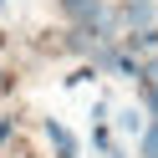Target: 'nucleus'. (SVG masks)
Here are the masks:
<instances>
[{"instance_id":"3","label":"nucleus","mask_w":158,"mask_h":158,"mask_svg":"<svg viewBox=\"0 0 158 158\" xmlns=\"http://www.w3.org/2000/svg\"><path fill=\"white\" fill-rule=\"evenodd\" d=\"M138 153H143V158H158V123H148V127H143V143H138Z\"/></svg>"},{"instance_id":"1","label":"nucleus","mask_w":158,"mask_h":158,"mask_svg":"<svg viewBox=\"0 0 158 158\" xmlns=\"http://www.w3.org/2000/svg\"><path fill=\"white\" fill-rule=\"evenodd\" d=\"M46 138H51V148H56V158H77V153H82V148H77V138L72 133H66V123H61V117H46Z\"/></svg>"},{"instance_id":"4","label":"nucleus","mask_w":158,"mask_h":158,"mask_svg":"<svg viewBox=\"0 0 158 158\" xmlns=\"http://www.w3.org/2000/svg\"><path fill=\"white\" fill-rule=\"evenodd\" d=\"M117 127H127V133H143V112H138V107H127V112L117 117Z\"/></svg>"},{"instance_id":"2","label":"nucleus","mask_w":158,"mask_h":158,"mask_svg":"<svg viewBox=\"0 0 158 158\" xmlns=\"http://www.w3.org/2000/svg\"><path fill=\"white\" fill-rule=\"evenodd\" d=\"M117 21L138 26V31H148V21H153V0H127L123 10H117Z\"/></svg>"},{"instance_id":"5","label":"nucleus","mask_w":158,"mask_h":158,"mask_svg":"<svg viewBox=\"0 0 158 158\" xmlns=\"http://www.w3.org/2000/svg\"><path fill=\"white\" fill-rule=\"evenodd\" d=\"M133 46H138V51H148V46H158V31H153V26H148V31H133Z\"/></svg>"},{"instance_id":"7","label":"nucleus","mask_w":158,"mask_h":158,"mask_svg":"<svg viewBox=\"0 0 158 158\" xmlns=\"http://www.w3.org/2000/svg\"><path fill=\"white\" fill-rule=\"evenodd\" d=\"M143 77H153V82H158V61H148V66H143Z\"/></svg>"},{"instance_id":"8","label":"nucleus","mask_w":158,"mask_h":158,"mask_svg":"<svg viewBox=\"0 0 158 158\" xmlns=\"http://www.w3.org/2000/svg\"><path fill=\"white\" fill-rule=\"evenodd\" d=\"M0 10H5V0H0Z\"/></svg>"},{"instance_id":"6","label":"nucleus","mask_w":158,"mask_h":158,"mask_svg":"<svg viewBox=\"0 0 158 158\" xmlns=\"http://www.w3.org/2000/svg\"><path fill=\"white\" fill-rule=\"evenodd\" d=\"M143 107L153 112V123H158V82H148V87H143Z\"/></svg>"}]
</instances>
